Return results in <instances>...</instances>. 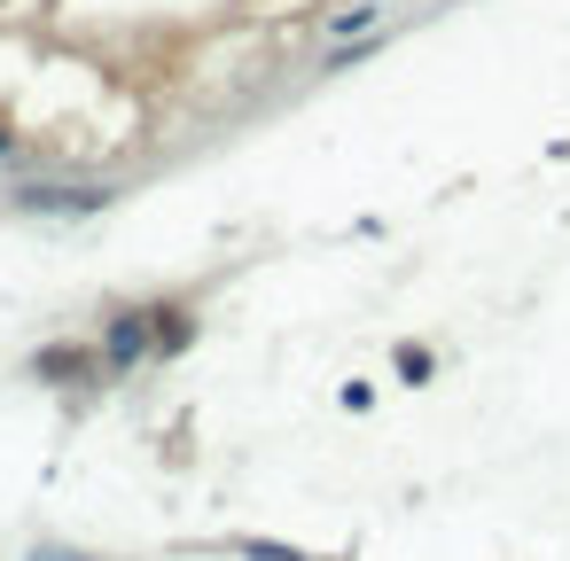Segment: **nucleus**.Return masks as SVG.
I'll return each instance as SVG.
<instances>
[{
    "label": "nucleus",
    "instance_id": "f257e3e1",
    "mask_svg": "<svg viewBox=\"0 0 570 561\" xmlns=\"http://www.w3.org/2000/svg\"><path fill=\"white\" fill-rule=\"evenodd\" d=\"M149 351H156V336H149V312H118V320L102 328V366H110V374H133Z\"/></svg>",
    "mask_w": 570,
    "mask_h": 561
},
{
    "label": "nucleus",
    "instance_id": "f03ea898",
    "mask_svg": "<svg viewBox=\"0 0 570 561\" xmlns=\"http://www.w3.org/2000/svg\"><path fill=\"white\" fill-rule=\"evenodd\" d=\"M110 196H118V187H47V179H40V187H17V204H24V211H63V219L102 211Z\"/></svg>",
    "mask_w": 570,
    "mask_h": 561
},
{
    "label": "nucleus",
    "instance_id": "7ed1b4c3",
    "mask_svg": "<svg viewBox=\"0 0 570 561\" xmlns=\"http://www.w3.org/2000/svg\"><path fill=\"white\" fill-rule=\"evenodd\" d=\"M383 16H391L383 0H352V9H337L329 24H320V32H329V40L344 47V40H360V32H383Z\"/></svg>",
    "mask_w": 570,
    "mask_h": 561
},
{
    "label": "nucleus",
    "instance_id": "20e7f679",
    "mask_svg": "<svg viewBox=\"0 0 570 561\" xmlns=\"http://www.w3.org/2000/svg\"><path fill=\"white\" fill-rule=\"evenodd\" d=\"M149 336H156V351H180V343L196 336V320H188L180 305H156V312H149Z\"/></svg>",
    "mask_w": 570,
    "mask_h": 561
},
{
    "label": "nucleus",
    "instance_id": "39448f33",
    "mask_svg": "<svg viewBox=\"0 0 570 561\" xmlns=\"http://www.w3.org/2000/svg\"><path fill=\"white\" fill-rule=\"evenodd\" d=\"M40 374H47V383H87V374H95V359L63 343V351H40Z\"/></svg>",
    "mask_w": 570,
    "mask_h": 561
},
{
    "label": "nucleus",
    "instance_id": "423d86ee",
    "mask_svg": "<svg viewBox=\"0 0 570 561\" xmlns=\"http://www.w3.org/2000/svg\"><path fill=\"white\" fill-rule=\"evenodd\" d=\"M398 374H406V383H423V374H430V359H423V343H398Z\"/></svg>",
    "mask_w": 570,
    "mask_h": 561
},
{
    "label": "nucleus",
    "instance_id": "0eeeda50",
    "mask_svg": "<svg viewBox=\"0 0 570 561\" xmlns=\"http://www.w3.org/2000/svg\"><path fill=\"white\" fill-rule=\"evenodd\" d=\"M32 561H87V553H55V546H47V553H32Z\"/></svg>",
    "mask_w": 570,
    "mask_h": 561
},
{
    "label": "nucleus",
    "instance_id": "6e6552de",
    "mask_svg": "<svg viewBox=\"0 0 570 561\" xmlns=\"http://www.w3.org/2000/svg\"><path fill=\"white\" fill-rule=\"evenodd\" d=\"M9 156H17V133H0V164H9Z\"/></svg>",
    "mask_w": 570,
    "mask_h": 561
}]
</instances>
